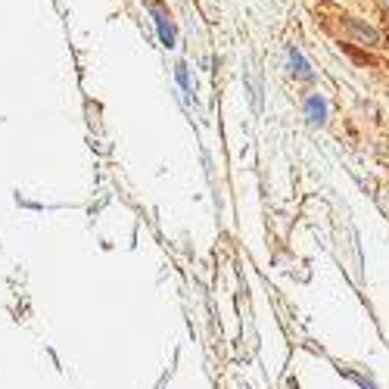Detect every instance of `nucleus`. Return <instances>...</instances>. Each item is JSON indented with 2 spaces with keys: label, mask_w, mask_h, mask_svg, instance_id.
<instances>
[{
  "label": "nucleus",
  "mask_w": 389,
  "mask_h": 389,
  "mask_svg": "<svg viewBox=\"0 0 389 389\" xmlns=\"http://www.w3.org/2000/svg\"><path fill=\"white\" fill-rule=\"evenodd\" d=\"M150 16H153V22H156L159 41H162L165 47H171L174 44V29H171L169 16H165V10H162V6H150Z\"/></svg>",
  "instance_id": "f257e3e1"
},
{
  "label": "nucleus",
  "mask_w": 389,
  "mask_h": 389,
  "mask_svg": "<svg viewBox=\"0 0 389 389\" xmlns=\"http://www.w3.org/2000/svg\"><path fill=\"white\" fill-rule=\"evenodd\" d=\"M349 25H352V29H355V31H358V35H361V38H365V41H371V44H377V41H380V38H377V31H374V29H367V25H361V22H355V19H349Z\"/></svg>",
  "instance_id": "f03ea898"
},
{
  "label": "nucleus",
  "mask_w": 389,
  "mask_h": 389,
  "mask_svg": "<svg viewBox=\"0 0 389 389\" xmlns=\"http://www.w3.org/2000/svg\"><path fill=\"white\" fill-rule=\"evenodd\" d=\"M290 66L299 72V75H308V66H305V59H303V53L296 50V47H290Z\"/></svg>",
  "instance_id": "7ed1b4c3"
}]
</instances>
